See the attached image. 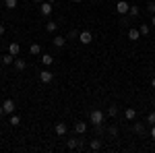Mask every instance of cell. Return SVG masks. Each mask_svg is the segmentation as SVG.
Masks as SVG:
<instances>
[{
	"label": "cell",
	"mask_w": 155,
	"mask_h": 153,
	"mask_svg": "<svg viewBox=\"0 0 155 153\" xmlns=\"http://www.w3.org/2000/svg\"><path fill=\"white\" fill-rule=\"evenodd\" d=\"M66 147H68V149H77V147H79V141H77V139H68Z\"/></svg>",
	"instance_id": "7402d4cb"
},
{
	"label": "cell",
	"mask_w": 155,
	"mask_h": 153,
	"mask_svg": "<svg viewBox=\"0 0 155 153\" xmlns=\"http://www.w3.org/2000/svg\"><path fill=\"white\" fill-rule=\"evenodd\" d=\"M12 64H15V68H17V71H25V68H27V62H25L23 58H19V56L15 58V62H12Z\"/></svg>",
	"instance_id": "9c48e42d"
},
{
	"label": "cell",
	"mask_w": 155,
	"mask_h": 153,
	"mask_svg": "<svg viewBox=\"0 0 155 153\" xmlns=\"http://www.w3.org/2000/svg\"><path fill=\"white\" fill-rule=\"evenodd\" d=\"M132 128H134V132H139V135H145V124L143 122H134Z\"/></svg>",
	"instance_id": "d6986e66"
},
{
	"label": "cell",
	"mask_w": 155,
	"mask_h": 153,
	"mask_svg": "<svg viewBox=\"0 0 155 153\" xmlns=\"http://www.w3.org/2000/svg\"><path fill=\"white\" fill-rule=\"evenodd\" d=\"M52 11H54V4L48 2V0H44V2L39 4V15H41V17H50Z\"/></svg>",
	"instance_id": "7a4b0ae2"
},
{
	"label": "cell",
	"mask_w": 155,
	"mask_h": 153,
	"mask_svg": "<svg viewBox=\"0 0 155 153\" xmlns=\"http://www.w3.org/2000/svg\"><path fill=\"white\" fill-rule=\"evenodd\" d=\"M151 25L155 27V15H151Z\"/></svg>",
	"instance_id": "1f68e13d"
},
{
	"label": "cell",
	"mask_w": 155,
	"mask_h": 153,
	"mask_svg": "<svg viewBox=\"0 0 155 153\" xmlns=\"http://www.w3.org/2000/svg\"><path fill=\"white\" fill-rule=\"evenodd\" d=\"M147 12H149V15H155V2H149V4H147Z\"/></svg>",
	"instance_id": "83f0119b"
},
{
	"label": "cell",
	"mask_w": 155,
	"mask_h": 153,
	"mask_svg": "<svg viewBox=\"0 0 155 153\" xmlns=\"http://www.w3.org/2000/svg\"><path fill=\"white\" fill-rule=\"evenodd\" d=\"M151 139H155V124H151Z\"/></svg>",
	"instance_id": "4dcf8cb0"
},
{
	"label": "cell",
	"mask_w": 155,
	"mask_h": 153,
	"mask_svg": "<svg viewBox=\"0 0 155 153\" xmlns=\"http://www.w3.org/2000/svg\"><path fill=\"white\" fill-rule=\"evenodd\" d=\"M8 54H12V56H19V54H21V46H19L17 42H12L11 46H8Z\"/></svg>",
	"instance_id": "30bf717a"
},
{
	"label": "cell",
	"mask_w": 155,
	"mask_h": 153,
	"mask_svg": "<svg viewBox=\"0 0 155 153\" xmlns=\"http://www.w3.org/2000/svg\"><path fill=\"white\" fill-rule=\"evenodd\" d=\"M79 42H81V44H85V46H87V44H91V42H93L91 31H81V33H79Z\"/></svg>",
	"instance_id": "5b68a950"
},
{
	"label": "cell",
	"mask_w": 155,
	"mask_h": 153,
	"mask_svg": "<svg viewBox=\"0 0 155 153\" xmlns=\"http://www.w3.org/2000/svg\"><path fill=\"white\" fill-rule=\"evenodd\" d=\"M15 58H17V56L6 54V56H2V64H4V66H8V64H12V62H15Z\"/></svg>",
	"instance_id": "ac0fdd59"
},
{
	"label": "cell",
	"mask_w": 155,
	"mask_h": 153,
	"mask_svg": "<svg viewBox=\"0 0 155 153\" xmlns=\"http://www.w3.org/2000/svg\"><path fill=\"white\" fill-rule=\"evenodd\" d=\"M74 132H77V135H85V132H87V122H81V120L74 122Z\"/></svg>",
	"instance_id": "52a82bcc"
},
{
	"label": "cell",
	"mask_w": 155,
	"mask_h": 153,
	"mask_svg": "<svg viewBox=\"0 0 155 153\" xmlns=\"http://www.w3.org/2000/svg\"><path fill=\"white\" fill-rule=\"evenodd\" d=\"M147 122H149V124H155V112H151V114L147 116Z\"/></svg>",
	"instance_id": "f1b7e54d"
},
{
	"label": "cell",
	"mask_w": 155,
	"mask_h": 153,
	"mask_svg": "<svg viewBox=\"0 0 155 153\" xmlns=\"http://www.w3.org/2000/svg\"><path fill=\"white\" fill-rule=\"evenodd\" d=\"M56 29H58V23H56V21H48V23H46V31H50V33H54Z\"/></svg>",
	"instance_id": "e0dca14e"
},
{
	"label": "cell",
	"mask_w": 155,
	"mask_h": 153,
	"mask_svg": "<svg viewBox=\"0 0 155 153\" xmlns=\"http://www.w3.org/2000/svg\"><path fill=\"white\" fill-rule=\"evenodd\" d=\"M2 116H4V108L0 106V118H2Z\"/></svg>",
	"instance_id": "d6a6232c"
},
{
	"label": "cell",
	"mask_w": 155,
	"mask_h": 153,
	"mask_svg": "<svg viewBox=\"0 0 155 153\" xmlns=\"http://www.w3.org/2000/svg\"><path fill=\"white\" fill-rule=\"evenodd\" d=\"M89 149H91V151H99V149H101V141H99V139H93V141L89 143Z\"/></svg>",
	"instance_id": "9a60e30c"
},
{
	"label": "cell",
	"mask_w": 155,
	"mask_h": 153,
	"mask_svg": "<svg viewBox=\"0 0 155 153\" xmlns=\"http://www.w3.org/2000/svg\"><path fill=\"white\" fill-rule=\"evenodd\" d=\"M128 15H130V17H139V6H130V8H128Z\"/></svg>",
	"instance_id": "4316f807"
},
{
	"label": "cell",
	"mask_w": 155,
	"mask_h": 153,
	"mask_svg": "<svg viewBox=\"0 0 155 153\" xmlns=\"http://www.w3.org/2000/svg\"><path fill=\"white\" fill-rule=\"evenodd\" d=\"M39 52H41V46H39V44H31V46H29V54H31V56H37Z\"/></svg>",
	"instance_id": "2e32d148"
},
{
	"label": "cell",
	"mask_w": 155,
	"mask_h": 153,
	"mask_svg": "<svg viewBox=\"0 0 155 153\" xmlns=\"http://www.w3.org/2000/svg\"><path fill=\"white\" fill-rule=\"evenodd\" d=\"M41 64H44V66L54 64V56H52V54H44V56H41Z\"/></svg>",
	"instance_id": "4fadbf2b"
},
{
	"label": "cell",
	"mask_w": 155,
	"mask_h": 153,
	"mask_svg": "<svg viewBox=\"0 0 155 153\" xmlns=\"http://www.w3.org/2000/svg\"><path fill=\"white\" fill-rule=\"evenodd\" d=\"M124 118H126V120H134V118H137V110H134V108H126Z\"/></svg>",
	"instance_id": "5bb4252c"
},
{
	"label": "cell",
	"mask_w": 155,
	"mask_h": 153,
	"mask_svg": "<svg viewBox=\"0 0 155 153\" xmlns=\"http://www.w3.org/2000/svg\"><path fill=\"white\" fill-rule=\"evenodd\" d=\"M107 135H110L112 139H116V137H118V128H116V126H110V128H107Z\"/></svg>",
	"instance_id": "cb8c5ba5"
},
{
	"label": "cell",
	"mask_w": 155,
	"mask_h": 153,
	"mask_svg": "<svg viewBox=\"0 0 155 153\" xmlns=\"http://www.w3.org/2000/svg\"><path fill=\"white\" fill-rule=\"evenodd\" d=\"M52 44H54L56 48H64V46H66V37H62V35H56L54 39H52Z\"/></svg>",
	"instance_id": "7c38bea8"
},
{
	"label": "cell",
	"mask_w": 155,
	"mask_h": 153,
	"mask_svg": "<svg viewBox=\"0 0 155 153\" xmlns=\"http://www.w3.org/2000/svg\"><path fill=\"white\" fill-rule=\"evenodd\" d=\"M54 81V72L50 71H41L39 72V83H44V85H48V83Z\"/></svg>",
	"instance_id": "3957f363"
},
{
	"label": "cell",
	"mask_w": 155,
	"mask_h": 153,
	"mask_svg": "<svg viewBox=\"0 0 155 153\" xmlns=\"http://www.w3.org/2000/svg\"><path fill=\"white\" fill-rule=\"evenodd\" d=\"M149 29H151V27H149V25H141V27H139V31H141V35H149Z\"/></svg>",
	"instance_id": "d4e9b609"
},
{
	"label": "cell",
	"mask_w": 155,
	"mask_h": 153,
	"mask_svg": "<svg viewBox=\"0 0 155 153\" xmlns=\"http://www.w3.org/2000/svg\"><path fill=\"white\" fill-rule=\"evenodd\" d=\"M17 4H19V0H4V6H6V8H17Z\"/></svg>",
	"instance_id": "44dd1931"
},
{
	"label": "cell",
	"mask_w": 155,
	"mask_h": 153,
	"mask_svg": "<svg viewBox=\"0 0 155 153\" xmlns=\"http://www.w3.org/2000/svg\"><path fill=\"white\" fill-rule=\"evenodd\" d=\"M128 8H130V4H128L126 0H120L118 4H116V11H118V15H128Z\"/></svg>",
	"instance_id": "277c9868"
},
{
	"label": "cell",
	"mask_w": 155,
	"mask_h": 153,
	"mask_svg": "<svg viewBox=\"0 0 155 153\" xmlns=\"http://www.w3.org/2000/svg\"><path fill=\"white\" fill-rule=\"evenodd\" d=\"M8 122H11V126H19L21 124V118L17 116V114H11V120Z\"/></svg>",
	"instance_id": "ffe728a7"
},
{
	"label": "cell",
	"mask_w": 155,
	"mask_h": 153,
	"mask_svg": "<svg viewBox=\"0 0 155 153\" xmlns=\"http://www.w3.org/2000/svg\"><path fill=\"white\" fill-rule=\"evenodd\" d=\"M4 31H6V27H4V25L0 23V35H4Z\"/></svg>",
	"instance_id": "f546056e"
},
{
	"label": "cell",
	"mask_w": 155,
	"mask_h": 153,
	"mask_svg": "<svg viewBox=\"0 0 155 153\" xmlns=\"http://www.w3.org/2000/svg\"><path fill=\"white\" fill-rule=\"evenodd\" d=\"M116 114H118V108H116V106H110V108H107V116H112V118H114Z\"/></svg>",
	"instance_id": "484cf974"
},
{
	"label": "cell",
	"mask_w": 155,
	"mask_h": 153,
	"mask_svg": "<svg viewBox=\"0 0 155 153\" xmlns=\"http://www.w3.org/2000/svg\"><path fill=\"white\" fill-rule=\"evenodd\" d=\"M74 2H77V4H81V2H83V0H74Z\"/></svg>",
	"instance_id": "d590c367"
},
{
	"label": "cell",
	"mask_w": 155,
	"mask_h": 153,
	"mask_svg": "<svg viewBox=\"0 0 155 153\" xmlns=\"http://www.w3.org/2000/svg\"><path fill=\"white\" fill-rule=\"evenodd\" d=\"M2 108H4V114H15V101L12 99H4Z\"/></svg>",
	"instance_id": "8992f818"
},
{
	"label": "cell",
	"mask_w": 155,
	"mask_h": 153,
	"mask_svg": "<svg viewBox=\"0 0 155 153\" xmlns=\"http://www.w3.org/2000/svg\"><path fill=\"white\" fill-rule=\"evenodd\" d=\"M139 37H141V31H139L137 27H132V29H128V39H130V42H137Z\"/></svg>",
	"instance_id": "8fae6325"
},
{
	"label": "cell",
	"mask_w": 155,
	"mask_h": 153,
	"mask_svg": "<svg viewBox=\"0 0 155 153\" xmlns=\"http://www.w3.org/2000/svg\"><path fill=\"white\" fill-rule=\"evenodd\" d=\"M104 120H106V114H104L101 110H91V112H89V122H91L93 126H99Z\"/></svg>",
	"instance_id": "6da1fadb"
},
{
	"label": "cell",
	"mask_w": 155,
	"mask_h": 153,
	"mask_svg": "<svg viewBox=\"0 0 155 153\" xmlns=\"http://www.w3.org/2000/svg\"><path fill=\"white\" fill-rule=\"evenodd\" d=\"M151 87H153V89H155V77H153V79H151Z\"/></svg>",
	"instance_id": "836d02e7"
},
{
	"label": "cell",
	"mask_w": 155,
	"mask_h": 153,
	"mask_svg": "<svg viewBox=\"0 0 155 153\" xmlns=\"http://www.w3.org/2000/svg\"><path fill=\"white\" fill-rule=\"evenodd\" d=\"M33 2H35V4H41V2H44V0H33Z\"/></svg>",
	"instance_id": "e575fe53"
},
{
	"label": "cell",
	"mask_w": 155,
	"mask_h": 153,
	"mask_svg": "<svg viewBox=\"0 0 155 153\" xmlns=\"http://www.w3.org/2000/svg\"><path fill=\"white\" fill-rule=\"evenodd\" d=\"M48 2H52V4H54V2H56V0H48Z\"/></svg>",
	"instance_id": "8d00e7d4"
},
{
	"label": "cell",
	"mask_w": 155,
	"mask_h": 153,
	"mask_svg": "<svg viewBox=\"0 0 155 153\" xmlns=\"http://www.w3.org/2000/svg\"><path fill=\"white\" fill-rule=\"evenodd\" d=\"M79 33H81V31H77V29H71V31H68V35H66V39H77V37H79Z\"/></svg>",
	"instance_id": "603a6c76"
},
{
	"label": "cell",
	"mask_w": 155,
	"mask_h": 153,
	"mask_svg": "<svg viewBox=\"0 0 155 153\" xmlns=\"http://www.w3.org/2000/svg\"><path fill=\"white\" fill-rule=\"evenodd\" d=\"M56 135H58V137H64V135H66V130H68V126H66V124H64V122H56Z\"/></svg>",
	"instance_id": "ba28073f"
}]
</instances>
